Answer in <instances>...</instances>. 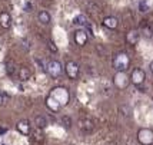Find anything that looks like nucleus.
I'll return each instance as SVG.
<instances>
[{"label": "nucleus", "mask_w": 153, "mask_h": 145, "mask_svg": "<svg viewBox=\"0 0 153 145\" xmlns=\"http://www.w3.org/2000/svg\"><path fill=\"white\" fill-rule=\"evenodd\" d=\"M149 68H150V71H152V73H153V60L150 62V65H149Z\"/></svg>", "instance_id": "bb28decb"}, {"label": "nucleus", "mask_w": 153, "mask_h": 145, "mask_svg": "<svg viewBox=\"0 0 153 145\" xmlns=\"http://www.w3.org/2000/svg\"><path fill=\"white\" fill-rule=\"evenodd\" d=\"M103 26L109 29V30H114L116 27L119 26V20L116 19L114 16H107L103 19Z\"/></svg>", "instance_id": "f8f14e48"}, {"label": "nucleus", "mask_w": 153, "mask_h": 145, "mask_svg": "<svg viewBox=\"0 0 153 145\" xmlns=\"http://www.w3.org/2000/svg\"><path fill=\"white\" fill-rule=\"evenodd\" d=\"M46 106L49 108V111H52V112H54V113H57L60 109H62V106H60L52 96H47L46 98Z\"/></svg>", "instance_id": "ddd939ff"}, {"label": "nucleus", "mask_w": 153, "mask_h": 145, "mask_svg": "<svg viewBox=\"0 0 153 145\" xmlns=\"http://www.w3.org/2000/svg\"><path fill=\"white\" fill-rule=\"evenodd\" d=\"M46 72L53 78V79H57L62 76L63 73V68H62V63L59 60H50L46 65Z\"/></svg>", "instance_id": "7ed1b4c3"}, {"label": "nucleus", "mask_w": 153, "mask_h": 145, "mask_svg": "<svg viewBox=\"0 0 153 145\" xmlns=\"http://www.w3.org/2000/svg\"><path fill=\"white\" fill-rule=\"evenodd\" d=\"M145 80H146V72H145L142 68L133 69V72L130 75V82H132L134 86H140L145 83Z\"/></svg>", "instance_id": "423d86ee"}, {"label": "nucleus", "mask_w": 153, "mask_h": 145, "mask_svg": "<svg viewBox=\"0 0 153 145\" xmlns=\"http://www.w3.org/2000/svg\"><path fill=\"white\" fill-rule=\"evenodd\" d=\"M37 20H39L42 25H49L50 20H52V17H50L49 12H46V10H40L39 14H37Z\"/></svg>", "instance_id": "f3484780"}, {"label": "nucleus", "mask_w": 153, "mask_h": 145, "mask_svg": "<svg viewBox=\"0 0 153 145\" xmlns=\"http://www.w3.org/2000/svg\"><path fill=\"white\" fill-rule=\"evenodd\" d=\"M4 68H6V73L9 76H14L16 72H17V66H16V62L12 59H7L6 63H4Z\"/></svg>", "instance_id": "4468645a"}, {"label": "nucleus", "mask_w": 153, "mask_h": 145, "mask_svg": "<svg viewBox=\"0 0 153 145\" xmlns=\"http://www.w3.org/2000/svg\"><path fill=\"white\" fill-rule=\"evenodd\" d=\"M87 23H89V20H87V17L85 14H77V16L73 19V25H76V26L86 27Z\"/></svg>", "instance_id": "6ab92c4d"}, {"label": "nucleus", "mask_w": 153, "mask_h": 145, "mask_svg": "<svg viewBox=\"0 0 153 145\" xmlns=\"http://www.w3.org/2000/svg\"><path fill=\"white\" fill-rule=\"evenodd\" d=\"M60 122H62V125L65 126L66 129H70V128H72V125H73V121H72V118H70V116H67V115H63V116L60 118Z\"/></svg>", "instance_id": "aec40b11"}, {"label": "nucleus", "mask_w": 153, "mask_h": 145, "mask_svg": "<svg viewBox=\"0 0 153 145\" xmlns=\"http://www.w3.org/2000/svg\"><path fill=\"white\" fill-rule=\"evenodd\" d=\"M1 104H3V93L0 92V105H1Z\"/></svg>", "instance_id": "a878e982"}, {"label": "nucleus", "mask_w": 153, "mask_h": 145, "mask_svg": "<svg viewBox=\"0 0 153 145\" xmlns=\"http://www.w3.org/2000/svg\"><path fill=\"white\" fill-rule=\"evenodd\" d=\"M139 10L142 13H146L147 10H149V3H147L146 0H140L139 2Z\"/></svg>", "instance_id": "4be33fe9"}, {"label": "nucleus", "mask_w": 153, "mask_h": 145, "mask_svg": "<svg viewBox=\"0 0 153 145\" xmlns=\"http://www.w3.org/2000/svg\"><path fill=\"white\" fill-rule=\"evenodd\" d=\"M34 125L39 129H43V128H46L49 125V122H47V119L43 115H37V116H34Z\"/></svg>", "instance_id": "a211bd4d"}, {"label": "nucleus", "mask_w": 153, "mask_h": 145, "mask_svg": "<svg viewBox=\"0 0 153 145\" xmlns=\"http://www.w3.org/2000/svg\"><path fill=\"white\" fill-rule=\"evenodd\" d=\"M77 125H79L80 131L85 132V134H90V132H93V129H94V122L90 118H82V119H79Z\"/></svg>", "instance_id": "6e6552de"}, {"label": "nucleus", "mask_w": 153, "mask_h": 145, "mask_svg": "<svg viewBox=\"0 0 153 145\" xmlns=\"http://www.w3.org/2000/svg\"><path fill=\"white\" fill-rule=\"evenodd\" d=\"M3 145H6V144H3Z\"/></svg>", "instance_id": "cd10ccee"}, {"label": "nucleus", "mask_w": 153, "mask_h": 145, "mask_svg": "<svg viewBox=\"0 0 153 145\" xmlns=\"http://www.w3.org/2000/svg\"><path fill=\"white\" fill-rule=\"evenodd\" d=\"M32 138H33L34 142H42V141L45 139V135H43V132H42L39 128H37V129L33 132V137H32Z\"/></svg>", "instance_id": "412c9836"}, {"label": "nucleus", "mask_w": 153, "mask_h": 145, "mask_svg": "<svg viewBox=\"0 0 153 145\" xmlns=\"http://www.w3.org/2000/svg\"><path fill=\"white\" fill-rule=\"evenodd\" d=\"M17 75H19V79L22 80V82H26V80L30 79L32 72H30V69H29L27 66H22L19 69V72H17Z\"/></svg>", "instance_id": "2eb2a0df"}, {"label": "nucleus", "mask_w": 153, "mask_h": 145, "mask_svg": "<svg viewBox=\"0 0 153 145\" xmlns=\"http://www.w3.org/2000/svg\"><path fill=\"white\" fill-rule=\"evenodd\" d=\"M137 141L142 145H153V131L150 128H140L137 131Z\"/></svg>", "instance_id": "39448f33"}, {"label": "nucleus", "mask_w": 153, "mask_h": 145, "mask_svg": "<svg viewBox=\"0 0 153 145\" xmlns=\"http://www.w3.org/2000/svg\"><path fill=\"white\" fill-rule=\"evenodd\" d=\"M65 72H66L67 78L69 79H77V76H79V72H80V68L79 65L74 62V60H69L66 62V66H65Z\"/></svg>", "instance_id": "0eeeda50"}, {"label": "nucleus", "mask_w": 153, "mask_h": 145, "mask_svg": "<svg viewBox=\"0 0 153 145\" xmlns=\"http://www.w3.org/2000/svg\"><path fill=\"white\" fill-rule=\"evenodd\" d=\"M130 66V58L125 52H119L113 56V68L116 72H126Z\"/></svg>", "instance_id": "f03ea898"}, {"label": "nucleus", "mask_w": 153, "mask_h": 145, "mask_svg": "<svg viewBox=\"0 0 153 145\" xmlns=\"http://www.w3.org/2000/svg\"><path fill=\"white\" fill-rule=\"evenodd\" d=\"M49 96H52L62 108L66 106L69 104V101H70V93H69V91H67L65 86H56V88H53L50 91Z\"/></svg>", "instance_id": "f257e3e1"}, {"label": "nucleus", "mask_w": 153, "mask_h": 145, "mask_svg": "<svg viewBox=\"0 0 153 145\" xmlns=\"http://www.w3.org/2000/svg\"><path fill=\"white\" fill-rule=\"evenodd\" d=\"M0 25L1 27H4V29H9L10 25H12V17H10V14L7 13V12H1L0 13Z\"/></svg>", "instance_id": "dca6fc26"}, {"label": "nucleus", "mask_w": 153, "mask_h": 145, "mask_svg": "<svg viewBox=\"0 0 153 145\" xmlns=\"http://www.w3.org/2000/svg\"><path fill=\"white\" fill-rule=\"evenodd\" d=\"M25 12H32V5H30V3H26V5H25Z\"/></svg>", "instance_id": "393cba45"}, {"label": "nucleus", "mask_w": 153, "mask_h": 145, "mask_svg": "<svg viewBox=\"0 0 153 145\" xmlns=\"http://www.w3.org/2000/svg\"><path fill=\"white\" fill-rule=\"evenodd\" d=\"M139 39H140V32L137 29H130V30L126 33V42L130 45V46L137 45Z\"/></svg>", "instance_id": "9b49d317"}, {"label": "nucleus", "mask_w": 153, "mask_h": 145, "mask_svg": "<svg viewBox=\"0 0 153 145\" xmlns=\"http://www.w3.org/2000/svg\"><path fill=\"white\" fill-rule=\"evenodd\" d=\"M143 35H145L146 38H150V36H152V30H150V27H147L146 25H143Z\"/></svg>", "instance_id": "b1692460"}, {"label": "nucleus", "mask_w": 153, "mask_h": 145, "mask_svg": "<svg viewBox=\"0 0 153 145\" xmlns=\"http://www.w3.org/2000/svg\"><path fill=\"white\" fill-rule=\"evenodd\" d=\"M16 129L22 134V135H30L32 134V126H30V122H29V119H22L17 122V125H16Z\"/></svg>", "instance_id": "9d476101"}, {"label": "nucleus", "mask_w": 153, "mask_h": 145, "mask_svg": "<svg viewBox=\"0 0 153 145\" xmlns=\"http://www.w3.org/2000/svg\"><path fill=\"white\" fill-rule=\"evenodd\" d=\"M47 47H49V50H50V52H53V53H57V50H59L57 46L54 45L53 40H49V42H47Z\"/></svg>", "instance_id": "5701e85b"}, {"label": "nucleus", "mask_w": 153, "mask_h": 145, "mask_svg": "<svg viewBox=\"0 0 153 145\" xmlns=\"http://www.w3.org/2000/svg\"><path fill=\"white\" fill-rule=\"evenodd\" d=\"M74 42H76V45L77 46H85L87 43V40H89V35H87L86 30H83V29H79V30H76L74 32Z\"/></svg>", "instance_id": "1a4fd4ad"}, {"label": "nucleus", "mask_w": 153, "mask_h": 145, "mask_svg": "<svg viewBox=\"0 0 153 145\" xmlns=\"http://www.w3.org/2000/svg\"><path fill=\"white\" fill-rule=\"evenodd\" d=\"M113 83L117 89L123 91L130 83V76H127L126 72H116V75L113 76Z\"/></svg>", "instance_id": "20e7f679"}]
</instances>
